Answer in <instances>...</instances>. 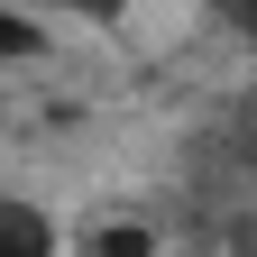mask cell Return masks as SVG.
<instances>
[{"instance_id": "6da1fadb", "label": "cell", "mask_w": 257, "mask_h": 257, "mask_svg": "<svg viewBox=\"0 0 257 257\" xmlns=\"http://www.w3.org/2000/svg\"><path fill=\"white\" fill-rule=\"evenodd\" d=\"M0 257H55V220L37 202H0Z\"/></svg>"}, {"instance_id": "7a4b0ae2", "label": "cell", "mask_w": 257, "mask_h": 257, "mask_svg": "<svg viewBox=\"0 0 257 257\" xmlns=\"http://www.w3.org/2000/svg\"><path fill=\"white\" fill-rule=\"evenodd\" d=\"M37 46H46V28H37V19H19V10H0V64H28Z\"/></svg>"}, {"instance_id": "3957f363", "label": "cell", "mask_w": 257, "mask_h": 257, "mask_svg": "<svg viewBox=\"0 0 257 257\" xmlns=\"http://www.w3.org/2000/svg\"><path fill=\"white\" fill-rule=\"evenodd\" d=\"M92 257H156V239L128 230V220H110V230H92Z\"/></svg>"}, {"instance_id": "277c9868", "label": "cell", "mask_w": 257, "mask_h": 257, "mask_svg": "<svg viewBox=\"0 0 257 257\" xmlns=\"http://www.w3.org/2000/svg\"><path fill=\"white\" fill-rule=\"evenodd\" d=\"M230 19H239V28H248V37H257V0H239V10H230Z\"/></svg>"}]
</instances>
